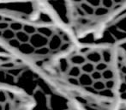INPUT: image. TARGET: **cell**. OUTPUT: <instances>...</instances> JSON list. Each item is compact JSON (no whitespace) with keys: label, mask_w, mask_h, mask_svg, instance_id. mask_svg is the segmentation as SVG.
I'll return each instance as SVG.
<instances>
[{"label":"cell","mask_w":126,"mask_h":110,"mask_svg":"<svg viewBox=\"0 0 126 110\" xmlns=\"http://www.w3.org/2000/svg\"><path fill=\"white\" fill-rule=\"evenodd\" d=\"M57 93L75 110H120L117 41H80L51 63Z\"/></svg>","instance_id":"6da1fadb"},{"label":"cell","mask_w":126,"mask_h":110,"mask_svg":"<svg viewBox=\"0 0 126 110\" xmlns=\"http://www.w3.org/2000/svg\"><path fill=\"white\" fill-rule=\"evenodd\" d=\"M72 32L80 41H100L126 18V0H69Z\"/></svg>","instance_id":"7a4b0ae2"},{"label":"cell","mask_w":126,"mask_h":110,"mask_svg":"<svg viewBox=\"0 0 126 110\" xmlns=\"http://www.w3.org/2000/svg\"><path fill=\"white\" fill-rule=\"evenodd\" d=\"M33 98L11 90L0 88V110H33Z\"/></svg>","instance_id":"3957f363"},{"label":"cell","mask_w":126,"mask_h":110,"mask_svg":"<svg viewBox=\"0 0 126 110\" xmlns=\"http://www.w3.org/2000/svg\"><path fill=\"white\" fill-rule=\"evenodd\" d=\"M50 39L47 38V37H45L44 35H40V33L37 32L36 34L31 35L29 43L37 50V49L43 48V47H49Z\"/></svg>","instance_id":"277c9868"},{"label":"cell","mask_w":126,"mask_h":110,"mask_svg":"<svg viewBox=\"0 0 126 110\" xmlns=\"http://www.w3.org/2000/svg\"><path fill=\"white\" fill-rule=\"evenodd\" d=\"M19 53H21L23 55L27 56H31V55H35V51L36 49L33 47L30 43H25L22 44L18 49Z\"/></svg>","instance_id":"5b68a950"},{"label":"cell","mask_w":126,"mask_h":110,"mask_svg":"<svg viewBox=\"0 0 126 110\" xmlns=\"http://www.w3.org/2000/svg\"><path fill=\"white\" fill-rule=\"evenodd\" d=\"M58 28H52L51 27H47V26H43V27H40L37 28V32L40 33V35H44L45 37L47 38H51L54 35V34L58 31Z\"/></svg>","instance_id":"8992f818"},{"label":"cell","mask_w":126,"mask_h":110,"mask_svg":"<svg viewBox=\"0 0 126 110\" xmlns=\"http://www.w3.org/2000/svg\"><path fill=\"white\" fill-rule=\"evenodd\" d=\"M30 35H28V34L25 33L23 30L19 31L17 33H16V38L20 41L21 44H25V43H29L30 41Z\"/></svg>","instance_id":"52a82bcc"},{"label":"cell","mask_w":126,"mask_h":110,"mask_svg":"<svg viewBox=\"0 0 126 110\" xmlns=\"http://www.w3.org/2000/svg\"><path fill=\"white\" fill-rule=\"evenodd\" d=\"M2 37H3L4 40H6L7 41H10V40L16 38V33L13 30L10 29V28H8V29L3 31V35H2Z\"/></svg>","instance_id":"ba28073f"},{"label":"cell","mask_w":126,"mask_h":110,"mask_svg":"<svg viewBox=\"0 0 126 110\" xmlns=\"http://www.w3.org/2000/svg\"><path fill=\"white\" fill-rule=\"evenodd\" d=\"M24 24L21 23L19 22H11L10 23V28L11 30H13L15 33H17L19 31H22L23 29Z\"/></svg>","instance_id":"9c48e42d"},{"label":"cell","mask_w":126,"mask_h":110,"mask_svg":"<svg viewBox=\"0 0 126 110\" xmlns=\"http://www.w3.org/2000/svg\"><path fill=\"white\" fill-rule=\"evenodd\" d=\"M22 30H23L25 33L28 34V35H30V36L37 33V28H35L34 26H33V25H29V24H24L23 29Z\"/></svg>","instance_id":"30bf717a"},{"label":"cell","mask_w":126,"mask_h":110,"mask_svg":"<svg viewBox=\"0 0 126 110\" xmlns=\"http://www.w3.org/2000/svg\"><path fill=\"white\" fill-rule=\"evenodd\" d=\"M8 43H9V46H10V47H13V48L17 49V50L19 49L20 46L22 45V44L20 43V41H19L16 38H15V39H13V40H10V41H8Z\"/></svg>","instance_id":"8fae6325"},{"label":"cell","mask_w":126,"mask_h":110,"mask_svg":"<svg viewBox=\"0 0 126 110\" xmlns=\"http://www.w3.org/2000/svg\"><path fill=\"white\" fill-rule=\"evenodd\" d=\"M10 22H5V21H3V20L2 21V22H0V30H1V31H4V30L10 28Z\"/></svg>","instance_id":"7c38bea8"},{"label":"cell","mask_w":126,"mask_h":110,"mask_svg":"<svg viewBox=\"0 0 126 110\" xmlns=\"http://www.w3.org/2000/svg\"><path fill=\"white\" fill-rule=\"evenodd\" d=\"M2 35H3V31L0 30V37H2Z\"/></svg>","instance_id":"4fadbf2b"},{"label":"cell","mask_w":126,"mask_h":110,"mask_svg":"<svg viewBox=\"0 0 126 110\" xmlns=\"http://www.w3.org/2000/svg\"><path fill=\"white\" fill-rule=\"evenodd\" d=\"M3 20V17H1V16H0V22H2V21Z\"/></svg>","instance_id":"5bb4252c"},{"label":"cell","mask_w":126,"mask_h":110,"mask_svg":"<svg viewBox=\"0 0 126 110\" xmlns=\"http://www.w3.org/2000/svg\"><path fill=\"white\" fill-rule=\"evenodd\" d=\"M62 110H75V109H62Z\"/></svg>","instance_id":"9a60e30c"}]
</instances>
